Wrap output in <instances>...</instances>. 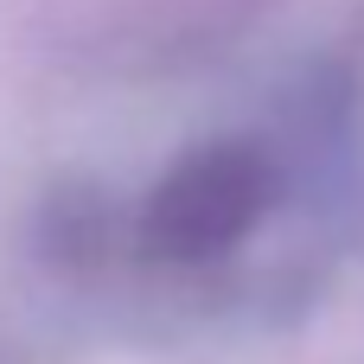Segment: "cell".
<instances>
[{
  "label": "cell",
  "mask_w": 364,
  "mask_h": 364,
  "mask_svg": "<svg viewBox=\"0 0 364 364\" xmlns=\"http://www.w3.org/2000/svg\"><path fill=\"white\" fill-rule=\"evenodd\" d=\"M256 205V173L237 160V154H218V160H198L186 166L166 198H160V230L186 250H205V243H224Z\"/></svg>",
  "instance_id": "1"
}]
</instances>
